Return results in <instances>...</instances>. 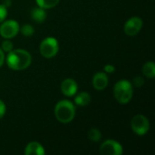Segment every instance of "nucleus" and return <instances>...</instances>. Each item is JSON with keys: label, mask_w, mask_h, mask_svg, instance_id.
I'll use <instances>...</instances> for the list:
<instances>
[{"label": "nucleus", "mask_w": 155, "mask_h": 155, "mask_svg": "<svg viewBox=\"0 0 155 155\" xmlns=\"http://www.w3.org/2000/svg\"><path fill=\"white\" fill-rule=\"evenodd\" d=\"M32 62L31 54L24 49H15L8 52L6 56V64L9 68L21 71L26 69Z\"/></svg>", "instance_id": "obj_1"}, {"label": "nucleus", "mask_w": 155, "mask_h": 155, "mask_svg": "<svg viewBox=\"0 0 155 155\" xmlns=\"http://www.w3.org/2000/svg\"><path fill=\"white\" fill-rule=\"evenodd\" d=\"M54 115L56 119L63 124L70 123L75 116V107L70 101L62 100L58 102L54 107Z\"/></svg>", "instance_id": "obj_2"}, {"label": "nucleus", "mask_w": 155, "mask_h": 155, "mask_svg": "<svg viewBox=\"0 0 155 155\" xmlns=\"http://www.w3.org/2000/svg\"><path fill=\"white\" fill-rule=\"evenodd\" d=\"M114 94L117 102L121 104H128L134 94L133 84L127 80L118 81L114 87Z\"/></svg>", "instance_id": "obj_3"}, {"label": "nucleus", "mask_w": 155, "mask_h": 155, "mask_svg": "<svg viewBox=\"0 0 155 155\" xmlns=\"http://www.w3.org/2000/svg\"><path fill=\"white\" fill-rule=\"evenodd\" d=\"M40 54L45 58H52L56 55L59 50V45L54 37L45 38L39 46Z\"/></svg>", "instance_id": "obj_4"}, {"label": "nucleus", "mask_w": 155, "mask_h": 155, "mask_svg": "<svg viewBox=\"0 0 155 155\" xmlns=\"http://www.w3.org/2000/svg\"><path fill=\"white\" fill-rule=\"evenodd\" d=\"M132 130L137 135H144L148 133L150 129V123L149 120L143 114L135 115L131 122Z\"/></svg>", "instance_id": "obj_5"}, {"label": "nucleus", "mask_w": 155, "mask_h": 155, "mask_svg": "<svg viewBox=\"0 0 155 155\" xmlns=\"http://www.w3.org/2000/svg\"><path fill=\"white\" fill-rule=\"evenodd\" d=\"M19 24L15 20H7L0 25V35L5 39L15 37L19 32Z\"/></svg>", "instance_id": "obj_6"}, {"label": "nucleus", "mask_w": 155, "mask_h": 155, "mask_svg": "<svg viewBox=\"0 0 155 155\" xmlns=\"http://www.w3.org/2000/svg\"><path fill=\"white\" fill-rule=\"evenodd\" d=\"M123 146L114 140H106L100 146V153L103 155H122Z\"/></svg>", "instance_id": "obj_7"}, {"label": "nucleus", "mask_w": 155, "mask_h": 155, "mask_svg": "<svg viewBox=\"0 0 155 155\" xmlns=\"http://www.w3.org/2000/svg\"><path fill=\"white\" fill-rule=\"evenodd\" d=\"M143 27V20L138 16H134L126 21L124 25V33L130 36L137 35Z\"/></svg>", "instance_id": "obj_8"}, {"label": "nucleus", "mask_w": 155, "mask_h": 155, "mask_svg": "<svg viewBox=\"0 0 155 155\" xmlns=\"http://www.w3.org/2000/svg\"><path fill=\"white\" fill-rule=\"evenodd\" d=\"M77 89H78L77 84L74 79H71V78L65 79L61 84V91L65 96H68V97L74 96L76 94Z\"/></svg>", "instance_id": "obj_9"}, {"label": "nucleus", "mask_w": 155, "mask_h": 155, "mask_svg": "<svg viewBox=\"0 0 155 155\" xmlns=\"http://www.w3.org/2000/svg\"><path fill=\"white\" fill-rule=\"evenodd\" d=\"M107 84H108V77L104 73L99 72L94 75L93 85L96 90L102 91L107 86Z\"/></svg>", "instance_id": "obj_10"}, {"label": "nucleus", "mask_w": 155, "mask_h": 155, "mask_svg": "<svg viewBox=\"0 0 155 155\" xmlns=\"http://www.w3.org/2000/svg\"><path fill=\"white\" fill-rule=\"evenodd\" d=\"M45 153L43 146L37 142L29 143L25 150V155H44Z\"/></svg>", "instance_id": "obj_11"}, {"label": "nucleus", "mask_w": 155, "mask_h": 155, "mask_svg": "<svg viewBox=\"0 0 155 155\" xmlns=\"http://www.w3.org/2000/svg\"><path fill=\"white\" fill-rule=\"evenodd\" d=\"M31 16L32 19L35 22V23H43L45 18H46V12L45 11L44 8L38 6V7H35L32 11H31Z\"/></svg>", "instance_id": "obj_12"}, {"label": "nucleus", "mask_w": 155, "mask_h": 155, "mask_svg": "<svg viewBox=\"0 0 155 155\" xmlns=\"http://www.w3.org/2000/svg\"><path fill=\"white\" fill-rule=\"evenodd\" d=\"M74 102L78 106H86L91 102V96L88 93L82 92L75 96Z\"/></svg>", "instance_id": "obj_13"}, {"label": "nucleus", "mask_w": 155, "mask_h": 155, "mask_svg": "<svg viewBox=\"0 0 155 155\" xmlns=\"http://www.w3.org/2000/svg\"><path fill=\"white\" fill-rule=\"evenodd\" d=\"M143 74L148 78L155 77V64L153 62H147L143 67Z\"/></svg>", "instance_id": "obj_14"}, {"label": "nucleus", "mask_w": 155, "mask_h": 155, "mask_svg": "<svg viewBox=\"0 0 155 155\" xmlns=\"http://www.w3.org/2000/svg\"><path fill=\"white\" fill-rule=\"evenodd\" d=\"M38 6L44 9H49L54 7L60 0H35Z\"/></svg>", "instance_id": "obj_15"}, {"label": "nucleus", "mask_w": 155, "mask_h": 155, "mask_svg": "<svg viewBox=\"0 0 155 155\" xmlns=\"http://www.w3.org/2000/svg\"><path fill=\"white\" fill-rule=\"evenodd\" d=\"M88 138L92 142H99L102 138V134L99 130L93 128L88 132Z\"/></svg>", "instance_id": "obj_16"}, {"label": "nucleus", "mask_w": 155, "mask_h": 155, "mask_svg": "<svg viewBox=\"0 0 155 155\" xmlns=\"http://www.w3.org/2000/svg\"><path fill=\"white\" fill-rule=\"evenodd\" d=\"M19 30L21 31L22 35H25V36H31V35L34 34V32H35L34 26H32V25H29V24L24 25L21 27V29H19Z\"/></svg>", "instance_id": "obj_17"}, {"label": "nucleus", "mask_w": 155, "mask_h": 155, "mask_svg": "<svg viewBox=\"0 0 155 155\" xmlns=\"http://www.w3.org/2000/svg\"><path fill=\"white\" fill-rule=\"evenodd\" d=\"M13 43L10 40H5L4 42H2V50H4L5 52L8 53L10 51L13 50Z\"/></svg>", "instance_id": "obj_18"}, {"label": "nucleus", "mask_w": 155, "mask_h": 155, "mask_svg": "<svg viewBox=\"0 0 155 155\" xmlns=\"http://www.w3.org/2000/svg\"><path fill=\"white\" fill-rule=\"evenodd\" d=\"M7 15V9L5 5H0V23H2Z\"/></svg>", "instance_id": "obj_19"}, {"label": "nucleus", "mask_w": 155, "mask_h": 155, "mask_svg": "<svg viewBox=\"0 0 155 155\" xmlns=\"http://www.w3.org/2000/svg\"><path fill=\"white\" fill-rule=\"evenodd\" d=\"M144 84V80L143 77L141 76H136L134 79V84L136 86V87H141L142 85H143Z\"/></svg>", "instance_id": "obj_20"}, {"label": "nucleus", "mask_w": 155, "mask_h": 155, "mask_svg": "<svg viewBox=\"0 0 155 155\" xmlns=\"http://www.w3.org/2000/svg\"><path fill=\"white\" fill-rule=\"evenodd\" d=\"M5 111H6L5 104V103L2 100H0V119H2L5 116Z\"/></svg>", "instance_id": "obj_21"}, {"label": "nucleus", "mask_w": 155, "mask_h": 155, "mask_svg": "<svg viewBox=\"0 0 155 155\" xmlns=\"http://www.w3.org/2000/svg\"><path fill=\"white\" fill-rule=\"evenodd\" d=\"M104 71H105L106 73H108V74H112V73H114V72L115 71L114 66L112 65V64H106V65L104 66Z\"/></svg>", "instance_id": "obj_22"}, {"label": "nucleus", "mask_w": 155, "mask_h": 155, "mask_svg": "<svg viewBox=\"0 0 155 155\" xmlns=\"http://www.w3.org/2000/svg\"><path fill=\"white\" fill-rule=\"evenodd\" d=\"M4 61H5V54H4V53H3L2 48H0V67L3 65Z\"/></svg>", "instance_id": "obj_23"}]
</instances>
